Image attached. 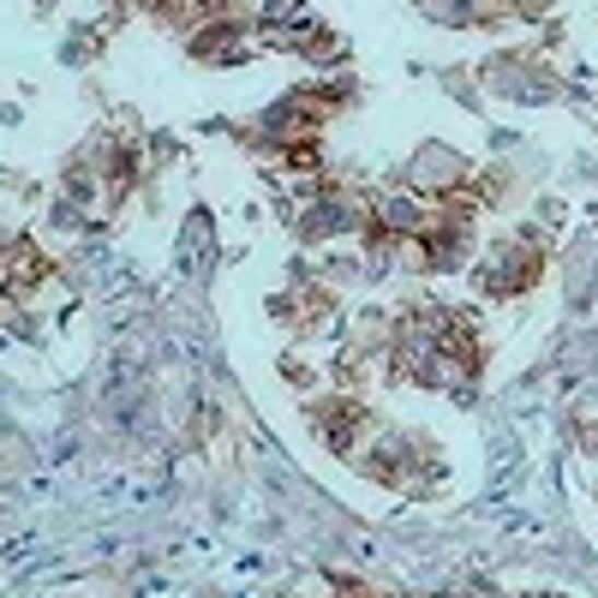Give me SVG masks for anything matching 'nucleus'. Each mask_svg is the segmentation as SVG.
Masks as SVG:
<instances>
[{
  "instance_id": "obj_1",
  "label": "nucleus",
  "mask_w": 598,
  "mask_h": 598,
  "mask_svg": "<svg viewBox=\"0 0 598 598\" xmlns=\"http://www.w3.org/2000/svg\"><path fill=\"white\" fill-rule=\"evenodd\" d=\"M461 156L455 150H443V144H425L413 162H407V186L413 192H425V198H449L455 186H461Z\"/></svg>"
},
{
  "instance_id": "obj_2",
  "label": "nucleus",
  "mask_w": 598,
  "mask_h": 598,
  "mask_svg": "<svg viewBox=\"0 0 598 598\" xmlns=\"http://www.w3.org/2000/svg\"><path fill=\"white\" fill-rule=\"evenodd\" d=\"M48 275V263L31 251V239H12L7 246V288H31V282H43Z\"/></svg>"
}]
</instances>
